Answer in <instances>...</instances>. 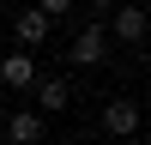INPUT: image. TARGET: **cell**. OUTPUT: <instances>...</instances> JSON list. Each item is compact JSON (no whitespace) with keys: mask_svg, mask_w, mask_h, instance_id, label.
<instances>
[{"mask_svg":"<svg viewBox=\"0 0 151 145\" xmlns=\"http://www.w3.org/2000/svg\"><path fill=\"white\" fill-rule=\"evenodd\" d=\"M103 60H109V24L97 18L73 36V67H103Z\"/></svg>","mask_w":151,"mask_h":145,"instance_id":"obj_1","label":"cell"},{"mask_svg":"<svg viewBox=\"0 0 151 145\" xmlns=\"http://www.w3.org/2000/svg\"><path fill=\"white\" fill-rule=\"evenodd\" d=\"M103 133H115V139H133V133H139V103H133V97H115V103L103 109Z\"/></svg>","mask_w":151,"mask_h":145,"instance_id":"obj_2","label":"cell"},{"mask_svg":"<svg viewBox=\"0 0 151 145\" xmlns=\"http://www.w3.org/2000/svg\"><path fill=\"white\" fill-rule=\"evenodd\" d=\"M109 18H115V30H109L115 42H127V48H139V42H145V6H115Z\"/></svg>","mask_w":151,"mask_h":145,"instance_id":"obj_3","label":"cell"},{"mask_svg":"<svg viewBox=\"0 0 151 145\" xmlns=\"http://www.w3.org/2000/svg\"><path fill=\"white\" fill-rule=\"evenodd\" d=\"M30 91H36V109H42V115H60V109L73 103V85H67V79H42V72H36Z\"/></svg>","mask_w":151,"mask_h":145,"instance_id":"obj_4","label":"cell"},{"mask_svg":"<svg viewBox=\"0 0 151 145\" xmlns=\"http://www.w3.org/2000/svg\"><path fill=\"white\" fill-rule=\"evenodd\" d=\"M0 139H12V145H36V139H42V115H36V109H18V115H6Z\"/></svg>","mask_w":151,"mask_h":145,"instance_id":"obj_5","label":"cell"},{"mask_svg":"<svg viewBox=\"0 0 151 145\" xmlns=\"http://www.w3.org/2000/svg\"><path fill=\"white\" fill-rule=\"evenodd\" d=\"M0 85H18V91H30V85H36V60L24 55V48L0 55Z\"/></svg>","mask_w":151,"mask_h":145,"instance_id":"obj_6","label":"cell"},{"mask_svg":"<svg viewBox=\"0 0 151 145\" xmlns=\"http://www.w3.org/2000/svg\"><path fill=\"white\" fill-rule=\"evenodd\" d=\"M36 42H48V18H42L36 6H24V12H18V48L30 55Z\"/></svg>","mask_w":151,"mask_h":145,"instance_id":"obj_7","label":"cell"},{"mask_svg":"<svg viewBox=\"0 0 151 145\" xmlns=\"http://www.w3.org/2000/svg\"><path fill=\"white\" fill-rule=\"evenodd\" d=\"M73 6H79V0H36V12H42V18H48V24H55V18H67V12H73Z\"/></svg>","mask_w":151,"mask_h":145,"instance_id":"obj_8","label":"cell"},{"mask_svg":"<svg viewBox=\"0 0 151 145\" xmlns=\"http://www.w3.org/2000/svg\"><path fill=\"white\" fill-rule=\"evenodd\" d=\"M85 6H91L97 18H109V12H115V0H85Z\"/></svg>","mask_w":151,"mask_h":145,"instance_id":"obj_9","label":"cell"},{"mask_svg":"<svg viewBox=\"0 0 151 145\" xmlns=\"http://www.w3.org/2000/svg\"><path fill=\"white\" fill-rule=\"evenodd\" d=\"M0 127H6V109H0Z\"/></svg>","mask_w":151,"mask_h":145,"instance_id":"obj_10","label":"cell"}]
</instances>
